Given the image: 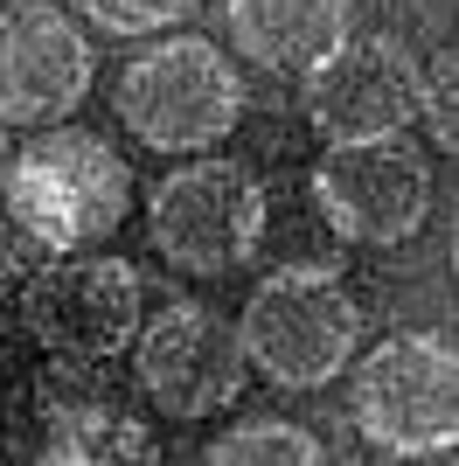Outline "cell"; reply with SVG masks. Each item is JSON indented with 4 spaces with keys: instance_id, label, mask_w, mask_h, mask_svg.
<instances>
[{
    "instance_id": "cell-17",
    "label": "cell",
    "mask_w": 459,
    "mask_h": 466,
    "mask_svg": "<svg viewBox=\"0 0 459 466\" xmlns=\"http://www.w3.org/2000/svg\"><path fill=\"white\" fill-rule=\"evenodd\" d=\"M0 167H7V126H0Z\"/></svg>"
},
{
    "instance_id": "cell-13",
    "label": "cell",
    "mask_w": 459,
    "mask_h": 466,
    "mask_svg": "<svg viewBox=\"0 0 459 466\" xmlns=\"http://www.w3.org/2000/svg\"><path fill=\"white\" fill-rule=\"evenodd\" d=\"M202 466H327V446L292 418H250V425H230Z\"/></svg>"
},
{
    "instance_id": "cell-6",
    "label": "cell",
    "mask_w": 459,
    "mask_h": 466,
    "mask_svg": "<svg viewBox=\"0 0 459 466\" xmlns=\"http://www.w3.org/2000/svg\"><path fill=\"white\" fill-rule=\"evenodd\" d=\"M139 313H147L139 272L112 251L42 258L36 272H21V320L56 362H105L133 349Z\"/></svg>"
},
{
    "instance_id": "cell-5",
    "label": "cell",
    "mask_w": 459,
    "mask_h": 466,
    "mask_svg": "<svg viewBox=\"0 0 459 466\" xmlns=\"http://www.w3.org/2000/svg\"><path fill=\"white\" fill-rule=\"evenodd\" d=\"M147 237L174 272L216 279L258 258L265 244V188L244 160H189L147 195Z\"/></svg>"
},
{
    "instance_id": "cell-7",
    "label": "cell",
    "mask_w": 459,
    "mask_h": 466,
    "mask_svg": "<svg viewBox=\"0 0 459 466\" xmlns=\"http://www.w3.org/2000/svg\"><path fill=\"white\" fill-rule=\"evenodd\" d=\"M313 209L342 244H369V251H390L403 237H418L424 216H432L424 147H411L403 133L327 147L313 160Z\"/></svg>"
},
{
    "instance_id": "cell-15",
    "label": "cell",
    "mask_w": 459,
    "mask_h": 466,
    "mask_svg": "<svg viewBox=\"0 0 459 466\" xmlns=\"http://www.w3.org/2000/svg\"><path fill=\"white\" fill-rule=\"evenodd\" d=\"M418 112H424V126H432V139L453 154V147H459V56H453V49H439V56H432Z\"/></svg>"
},
{
    "instance_id": "cell-8",
    "label": "cell",
    "mask_w": 459,
    "mask_h": 466,
    "mask_svg": "<svg viewBox=\"0 0 459 466\" xmlns=\"http://www.w3.org/2000/svg\"><path fill=\"white\" fill-rule=\"evenodd\" d=\"M244 349H237V320H223L216 307L174 299L153 320H139L133 334V383L153 410H168L181 425L216 418L223 404L244 397Z\"/></svg>"
},
{
    "instance_id": "cell-3",
    "label": "cell",
    "mask_w": 459,
    "mask_h": 466,
    "mask_svg": "<svg viewBox=\"0 0 459 466\" xmlns=\"http://www.w3.org/2000/svg\"><path fill=\"white\" fill-rule=\"evenodd\" d=\"M112 105L126 133L153 154H202L237 133L244 118V77L237 63L202 35H168L147 56H133L112 84Z\"/></svg>"
},
{
    "instance_id": "cell-4",
    "label": "cell",
    "mask_w": 459,
    "mask_h": 466,
    "mask_svg": "<svg viewBox=\"0 0 459 466\" xmlns=\"http://www.w3.org/2000/svg\"><path fill=\"white\" fill-rule=\"evenodd\" d=\"M355 431L390 460H432L459 439V355L445 334L403 328L355 370Z\"/></svg>"
},
{
    "instance_id": "cell-1",
    "label": "cell",
    "mask_w": 459,
    "mask_h": 466,
    "mask_svg": "<svg viewBox=\"0 0 459 466\" xmlns=\"http://www.w3.org/2000/svg\"><path fill=\"white\" fill-rule=\"evenodd\" d=\"M0 181H7V195H0L7 216L36 237L42 258L97 251L133 209V167L91 126H42L0 167Z\"/></svg>"
},
{
    "instance_id": "cell-10",
    "label": "cell",
    "mask_w": 459,
    "mask_h": 466,
    "mask_svg": "<svg viewBox=\"0 0 459 466\" xmlns=\"http://www.w3.org/2000/svg\"><path fill=\"white\" fill-rule=\"evenodd\" d=\"M91 35L63 7L21 0L0 15V126H63L91 91Z\"/></svg>"
},
{
    "instance_id": "cell-12",
    "label": "cell",
    "mask_w": 459,
    "mask_h": 466,
    "mask_svg": "<svg viewBox=\"0 0 459 466\" xmlns=\"http://www.w3.org/2000/svg\"><path fill=\"white\" fill-rule=\"evenodd\" d=\"M28 466H168V452L147 431V418L105 397H70V404H49Z\"/></svg>"
},
{
    "instance_id": "cell-2",
    "label": "cell",
    "mask_w": 459,
    "mask_h": 466,
    "mask_svg": "<svg viewBox=\"0 0 459 466\" xmlns=\"http://www.w3.org/2000/svg\"><path fill=\"white\" fill-rule=\"evenodd\" d=\"M237 349L265 383L279 390H321L348 370V355L362 349V307L327 265H286L258 279L237 320Z\"/></svg>"
},
{
    "instance_id": "cell-11",
    "label": "cell",
    "mask_w": 459,
    "mask_h": 466,
    "mask_svg": "<svg viewBox=\"0 0 459 466\" xmlns=\"http://www.w3.org/2000/svg\"><path fill=\"white\" fill-rule=\"evenodd\" d=\"M230 42L258 70H313L348 42V0H230Z\"/></svg>"
},
{
    "instance_id": "cell-14",
    "label": "cell",
    "mask_w": 459,
    "mask_h": 466,
    "mask_svg": "<svg viewBox=\"0 0 459 466\" xmlns=\"http://www.w3.org/2000/svg\"><path fill=\"white\" fill-rule=\"evenodd\" d=\"M91 15L97 35H153V28H174L195 0H76Z\"/></svg>"
},
{
    "instance_id": "cell-16",
    "label": "cell",
    "mask_w": 459,
    "mask_h": 466,
    "mask_svg": "<svg viewBox=\"0 0 459 466\" xmlns=\"http://www.w3.org/2000/svg\"><path fill=\"white\" fill-rule=\"evenodd\" d=\"M36 265H42L36 237L21 230L15 216H7V202H0V272H7V279H21V272H36Z\"/></svg>"
},
{
    "instance_id": "cell-9",
    "label": "cell",
    "mask_w": 459,
    "mask_h": 466,
    "mask_svg": "<svg viewBox=\"0 0 459 466\" xmlns=\"http://www.w3.org/2000/svg\"><path fill=\"white\" fill-rule=\"evenodd\" d=\"M424 63L397 35H348L334 56L306 70V118L327 147L342 139H382L418 118Z\"/></svg>"
}]
</instances>
